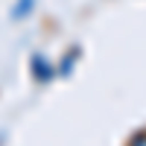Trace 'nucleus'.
<instances>
[{"instance_id":"obj_1","label":"nucleus","mask_w":146,"mask_h":146,"mask_svg":"<svg viewBox=\"0 0 146 146\" xmlns=\"http://www.w3.org/2000/svg\"><path fill=\"white\" fill-rule=\"evenodd\" d=\"M53 73H56L53 64L47 62L44 56H32V76L38 79V82H50V79H53Z\"/></svg>"},{"instance_id":"obj_2","label":"nucleus","mask_w":146,"mask_h":146,"mask_svg":"<svg viewBox=\"0 0 146 146\" xmlns=\"http://www.w3.org/2000/svg\"><path fill=\"white\" fill-rule=\"evenodd\" d=\"M32 6H35V0H18V3L12 6V18H15V21L27 18L29 12H32Z\"/></svg>"},{"instance_id":"obj_3","label":"nucleus","mask_w":146,"mask_h":146,"mask_svg":"<svg viewBox=\"0 0 146 146\" xmlns=\"http://www.w3.org/2000/svg\"><path fill=\"white\" fill-rule=\"evenodd\" d=\"M76 56H79V50H70V56L64 58V64H62V76H67V73L73 70V64H76Z\"/></svg>"},{"instance_id":"obj_4","label":"nucleus","mask_w":146,"mask_h":146,"mask_svg":"<svg viewBox=\"0 0 146 146\" xmlns=\"http://www.w3.org/2000/svg\"><path fill=\"white\" fill-rule=\"evenodd\" d=\"M129 146H146V131H140V135H137L135 140H131Z\"/></svg>"}]
</instances>
